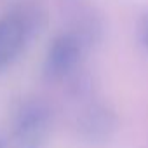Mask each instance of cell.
<instances>
[{
    "label": "cell",
    "instance_id": "obj_6",
    "mask_svg": "<svg viewBox=\"0 0 148 148\" xmlns=\"http://www.w3.org/2000/svg\"><path fill=\"white\" fill-rule=\"evenodd\" d=\"M66 94L73 99V101H80V103H89L92 99H96V79L94 75H91L89 70L82 66H79L70 77H66L63 80Z\"/></svg>",
    "mask_w": 148,
    "mask_h": 148
},
{
    "label": "cell",
    "instance_id": "obj_3",
    "mask_svg": "<svg viewBox=\"0 0 148 148\" xmlns=\"http://www.w3.org/2000/svg\"><path fill=\"white\" fill-rule=\"evenodd\" d=\"M119 131V115L110 103L92 99L86 103L77 117V138L87 146H103Z\"/></svg>",
    "mask_w": 148,
    "mask_h": 148
},
{
    "label": "cell",
    "instance_id": "obj_4",
    "mask_svg": "<svg viewBox=\"0 0 148 148\" xmlns=\"http://www.w3.org/2000/svg\"><path fill=\"white\" fill-rule=\"evenodd\" d=\"M87 51L82 44L70 35L68 32H61L52 38L47 47L44 64H42V75L49 84H59L66 77H70L79 66H82Z\"/></svg>",
    "mask_w": 148,
    "mask_h": 148
},
{
    "label": "cell",
    "instance_id": "obj_5",
    "mask_svg": "<svg viewBox=\"0 0 148 148\" xmlns=\"http://www.w3.org/2000/svg\"><path fill=\"white\" fill-rule=\"evenodd\" d=\"M64 32L73 35L87 52H91L103 42L106 35V21L96 7L82 5L70 12Z\"/></svg>",
    "mask_w": 148,
    "mask_h": 148
},
{
    "label": "cell",
    "instance_id": "obj_2",
    "mask_svg": "<svg viewBox=\"0 0 148 148\" xmlns=\"http://www.w3.org/2000/svg\"><path fill=\"white\" fill-rule=\"evenodd\" d=\"M54 127V112L42 98H25L12 113L9 148H47Z\"/></svg>",
    "mask_w": 148,
    "mask_h": 148
},
{
    "label": "cell",
    "instance_id": "obj_8",
    "mask_svg": "<svg viewBox=\"0 0 148 148\" xmlns=\"http://www.w3.org/2000/svg\"><path fill=\"white\" fill-rule=\"evenodd\" d=\"M0 148H9V145H7V139L0 134Z\"/></svg>",
    "mask_w": 148,
    "mask_h": 148
},
{
    "label": "cell",
    "instance_id": "obj_7",
    "mask_svg": "<svg viewBox=\"0 0 148 148\" xmlns=\"http://www.w3.org/2000/svg\"><path fill=\"white\" fill-rule=\"evenodd\" d=\"M136 32H138V42H139V45L148 52V9H145L141 12L139 19H138Z\"/></svg>",
    "mask_w": 148,
    "mask_h": 148
},
{
    "label": "cell",
    "instance_id": "obj_1",
    "mask_svg": "<svg viewBox=\"0 0 148 148\" xmlns=\"http://www.w3.org/2000/svg\"><path fill=\"white\" fill-rule=\"evenodd\" d=\"M47 25V12L37 2H21L0 18V70L11 66Z\"/></svg>",
    "mask_w": 148,
    "mask_h": 148
}]
</instances>
